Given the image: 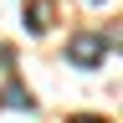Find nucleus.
Instances as JSON below:
<instances>
[{
  "instance_id": "f257e3e1",
  "label": "nucleus",
  "mask_w": 123,
  "mask_h": 123,
  "mask_svg": "<svg viewBox=\"0 0 123 123\" xmlns=\"http://www.w3.org/2000/svg\"><path fill=\"white\" fill-rule=\"evenodd\" d=\"M108 46H113V41H103L98 31H77V36L67 41V62H72V67H82V72H92V67H103Z\"/></svg>"
},
{
  "instance_id": "f03ea898",
  "label": "nucleus",
  "mask_w": 123,
  "mask_h": 123,
  "mask_svg": "<svg viewBox=\"0 0 123 123\" xmlns=\"http://www.w3.org/2000/svg\"><path fill=\"white\" fill-rule=\"evenodd\" d=\"M51 15H56V5H51V0H31V5H26V31H31V36L51 31Z\"/></svg>"
},
{
  "instance_id": "7ed1b4c3",
  "label": "nucleus",
  "mask_w": 123,
  "mask_h": 123,
  "mask_svg": "<svg viewBox=\"0 0 123 123\" xmlns=\"http://www.w3.org/2000/svg\"><path fill=\"white\" fill-rule=\"evenodd\" d=\"M5 108H15V113H36V103H31V92H26L21 82L5 87Z\"/></svg>"
},
{
  "instance_id": "20e7f679",
  "label": "nucleus",
  "mask_w": 123,
  "mask_h": 123,
  "mask_svg": "<svg viewBox=\"0 0 123 123\" xmlns=\"http://www.w3.org/2000/svg\"><path fill=\"white\" fill-rule=\"evenodd\" d=\"M72 123H103V118H87V113H77V118H72Z\"/></svg>"
}]
</instances>
